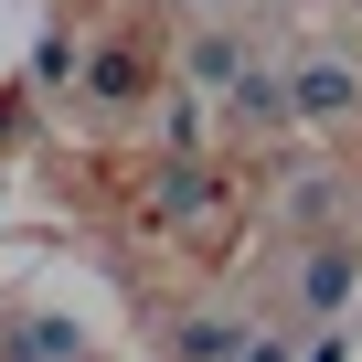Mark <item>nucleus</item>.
Returning <instances> with one entry per match:
<instances>
[{"label":"nucleus","instance_id":"obj_8","mask_svg":"<svg viewBox=\"0 0 362 362\" xmlns=\"http://www.w3.org/2000/svg\"><path fill=\"white\" fill-rule=\"evenodd\" d=\"M245 362H288V351H277V341H256V351H245Z\"/></svg>","mask_w":362,"mask_h":362},{"label":"nucleus","instance_id":"obj_1","mask_svg":"<svg viewBox=\"0 0 362 362\" xmlns=\"http://www.w3.org/2000/svg\"><path fill=\"white\" fill-rule=\"evenodd\" d=\"M214 214V181L192 170V149H170V170H160V224H203Z\"/></svg>","mask_w":362,"mask_h":362},{"label":"nucleus","instance_id":"obj_5","mask_svg":"<svg viewBox=\"0 0 362 362\" xmlns=\"http://www.w3.org/2000/svg\"><path fill=\"white\" fill-rule=\"evenodd\" d=\"M235 117H256V128H277V117H288V96H277L267 75H245V86H235Z\"/></svg>","mask_w":362,"mask_h":362},{"label":"nucleus","instance_id":"obj_2","mask_svg":"<svg viewBox=\"0 0 362 362\" xmlns=\"http://www.w3.org/2000/svg\"><path fill=\"white\" fill-rule=\"evenodd\" d=\"M0 362H75V320H22L0 341Z\"/></svg>","mask_w":362,"mask_h":362},{"label":"nucleus","instance_id":"obj_6","mask_svg":"<svg viewBox=\"0 0 362 362\" xmlns=\"http://www.w3.org/2000/svg\"><path fill=\"white\" fill-rule=\"evenodd\" d=\"M224 351H235L224 320H192V330H181V362H224Z\"/></svg>","mask_w":362,"mask_h":362},{"label":"nucleus","instance_id":"obj_3","mask_svg":"<svg viewBox=\"0 0 362 362\" xmlns=\"http://www.w3.org/2000/svg\"><path fill=\"white\" fill-rule=\"evenodd\" d=\"M288 107H298V117H341V107H351V75H341V64H298Z\"/></svg>","mask_w":362,"mask_h":362},{"label":"nucleus","instance_id":"obj_4","mask_svg":"<svg viewBox=\"0 0 362 362\" xmlns=\"http://www.w3.org/2000/svg\"><path fill=\"white\" fill-rule=\"evenodd\" d=\"M341 298H351V245L309 256V309H341Z\"/></svg>","mask_w":362,"mask_h":362},{"label":"nucleus","instance_id":"obj_7","mask_svg":"<svg viewBox=\"0 0 362 362\" xmlns=\"http://www.w3.org/2000/svg\"><path fill=\"white\" fill-rule=\"evenodd\" d=\"M235 64H245V43H192V75L203 86H235Z\"/></svg>","mask_w":362,"mask_h":362}]
</instances>
